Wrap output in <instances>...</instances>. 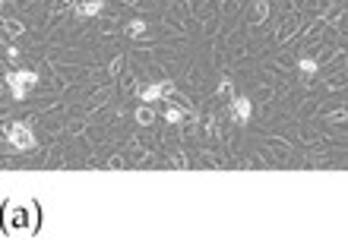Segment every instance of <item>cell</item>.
<instances>
[{
  "mask_svg": "<svg viewBox=\"0 0 348 240\" xmlns=\"http://www.w3.org/2000/svg\"><path fill=\"white\" fill-rule=\"evenodd\" d=\"M298 70L304 73V76H314V73H317V60H310V57H301Z\"/></svg>",
  "mask_w": 348,
  "mask_h": 240,
  "instance_id": "obj_11",
  "label": "cell"
},
{
  "mask_svg": "<svg viewBox=\"0 0 348 240\" xmlns=\"http://www.w3.org/2000/svg\"><path fill=\"white\" fill-rule=\"evenodd\" d=\"M0 228L7 234H32L38 228V202L35 199H7L0 209Z\"/></svg>",
  "mask_w": 348,
  "mask_h": 240,
  "instance_id": "obj_1",
  "label": "cell"
},
{
  "mask_svg": "<svg viewBox=\"0 0 348 240\" xmlns=\"http://www.w3.org/2000/svg\"><path fill=\"white\" fill-rule=\"evenodd\" d=\"M35 85H38V73H35V70H10L7 73V89H10V95L16 101L29 98V92Z\"/></svg>",
  "mask_w": 348,
  "mask_h": 240,
  "instance_id": "obj_2",
  "label": "cell"
},
{
  "mask_svg": "<svg viewBox=\"0 0 348 240\" xmlns=\"http://www.w3.org/2000/svg\"><path fill=\"white\" fill-rule=\"evenodd\" d=\"M0 29H4L7 35H13V38H19V35L26 32V26H23V23H16V19H4V23H0Z\"/></svg>",
  "mask_w": 348,
  "mask_h": 240,
  "instance_id": "obj_8",
  "label": "cell"
},
{
  "mask_svg": "<svg viewBox=\"0 0 348 240\" xmlns=\"http://www.w3.org/2000/svg\"><path fill=\"white\" fill-rule=\"evenodd\" d=\"M345 120V111H336V114H329V123H342Z\"/></svg>",
  "mask_w": 348,
  "mask_h": 240,
  "instance_id": "obj_16",
  "label": "cell"
},
{
  "mask_svg": "<svg viewBox=\"0 0 348 240\" xmlns=\"http://www.w3.org/2000/svg\"><path fill=\"white\" fill-rule=\"evenodd\" d=\"M4 82H7V79H0V92H4Z\"/></svg>",
  "mask_w": 348,
  "mask_h": 240,
  "instance_id": "obj_18",
  "label": "cell"
},
{
  "mask_svg": "<svg viewBox=\"0 0 348 240\" xmlns=\"http://www.w3.org/2000/svg\"><path fill=\"white\" fill-rule=\"evenodd\" d=\"M101 0H83V4H76V16L79 19H92V16H98L101 13Z\"/></svg>",
  "mask_w": 348,
  "mask_h": 240,
  "instance_id": "obj_6",
  "label": "cell"
},
{
  "mask_svg": "<svg viewBox=\"0 0 348 240\" xmlns=\"http://www.w3.org/2000/svg\"><path fill=\"white\" fill-rule=\"evenodd\" d=\"M136 95L146 101V104H155V101H168L174 98V82H152V85H146V89H136Z\"/></svg>",
  "mask_w": 348,
  "mask_h": 240,
  "instance_id": "obj_4",
  "label": "cell"
},
{
  "mask_svg": "<svg viewBox=\"0 0 348 240\" xmlns=\"http://www.w3.org/2000/svg\"><path fill=\"white\" fill-rule=\"evenodd\" d=\"M127 35H130V38L146 35V23H142V19H130V23H127Z\"/></svg>",
  "mask_w": 348,
  "mask_h": 240,
  "instance_id": "obj_10",
  "label": "cell"
},
{
  "mask_svg": "<svg viewBox=\"0 0 348 240\" xmlns=\"http://www.w3.org/2000/svg\"><path fill=\"white\" fill-rule=\"evenodd\" d=\"M0 4H4V0H0Z\"/></svg>",
  "mask_w": 348,
  "mask_h": 240,
  "instance_id": "obj_19",
  "label": "cell"
},
{
  "mask_svg": "<svg viewBox=\"0 0 348 240\" xmlns=\"http://www.w3.org/2000/svg\"><path fill=\"white\" fill-rule=\"evenodd\" d=\"M4 136H7V142L13 145L16 152H32L35 149V133L29 130L26 123H10L4 130Z\"/></svg>",
  "mask_w": 348,
  "mask_h": 240,
  "instance_id": "obj_3",
  "label": "cell"
},
{
  "mask_svg": "<svg viewBox=\"0 0 348 240\" xmlns=\"http://www.w3.org/2000/svg\"><path fill=\"white\" fill-rule=\"evenodd\" d=\"M218 95H222V98H234V85H231V79H222V82H218Z\"/></svg>",
  "mask_w": 348,
  "mask_h": 240,
  "instance_id": "obj_12",
  "label": "cell"
},
{
  "mask_svg": "<svg viewBox=\"0 0 348 240\" xmlns=\"http://www.w3.org/2000/svg\"><path fill=\"white\" fill-rule=\"evenodd\" d=\"M133 117H136V123H139V126H149V123H155V107H149V104L142 101V107H136V111H133Z\"/></svg>",
  "mask_w": 348,
  "mask_h": 240,
  "instance_id": "obj_7",
  "label": "cell"
},
{
  "mask_svg": "<svg viewBox=\"0 0 348 240\" xmlns=\"http://www.w3.org/2000/svg\"><path fill=\"white\" fill-rule=\"evenodd\" d=\"M120 70H124V57H120V54H117V57H114L111 63H108V76H117Z\"/></svg>",
  "mask_w": 348,
  "mask_h": 240,
  "instance_id": "obj_13",
  "label": "cell"
},
{
  "mask_svg": "<svg viewBox=\"0 0 348 240\" xmlns=\"http://www.w3.org/2000/svg\"><path fill=\"white\" fill-rule=\"evenodd\" d=\"M7 57H10V60L16 63V60H19V51H16V48H7Z\"/></svg>",
  "mask_w": 348,
  "mask_h": 240,
  "instance_id": "obj_17",
  "label": "cell"
},
{
  "mask_svg": "<svg viewBox=\"0 0 348 240\" xmlns=\"http://www.w3.org/2000/svg\"><path fill=\"white\" fill-rule=\"evenodd\" d=\"M228 114H231V120H234V123H247V120H250V114H253L250 98H231V101H228Z\"/></svg>",
  "mask_w": 348,
  "mask_h": 240,
  "instance_id": "obj_5",
  "label": "cell"
},
{
  "mask_svg": "<svg viewBox=\"0 0 348 240\" xmlns=\"http://www.w3.org/2000/svg\"><path fill=\"white\" fill-rule=\"evenodd\" d=\"M206 133H209V136H218V123H215V117H212V114L206 117Z\"/></svg>",
  "mask_w": 348,
  "mask_h": 240,
  "instance_id": "obj_14",
  "label": "cell"
},
{
  "mask_svg": "<svg viewBox=\"0 0 348 240\" xmlns=\"http://www.w3.org/2000/svg\"><path fill=\"white\" fill-rule=\"evenodd\" d=\"M171 168H187V161H184V155H180V152L171 155Z\"/></svg>",
  "mask_w": 348,
  "mask_h": 240,
  "instance_id": "obj_15",
  "label": "cell"
},
{
  "mask_svg": "<svg viewBox=\"0 0 348 240\" xmlns=\"http://www.w3.org/2000/svg\"><path fill=\"white\" fill-rule=\"evenodd\" d=\"M266 16H269V4H266V0H256V4H253V23L260 26Z\"/></svg>",
  "mask_w": 348,
  "mask_h": 240,
  "instance_id": "obj_9",
  "label": "cell"
}]
</instances>
